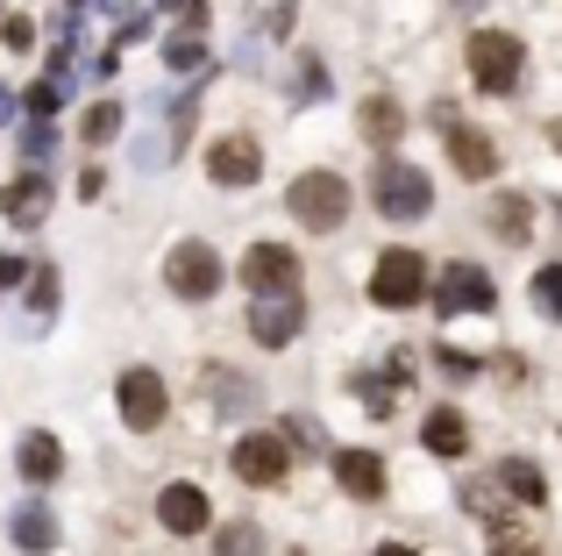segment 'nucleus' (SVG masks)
<instances>
[{
  "mask_svg": "<svg viewBox=\"0 0 562 556\" xmlns=\"http://www.w3.org/2000/svg\"><path fill=\"white\" fill-rule=\"evenodd\" d=\"M50 151H57V129H50V122H29V129H22V157H29V165H43Z\"/></svg>",
  "mask_w": 562,
  "mask_h": 556,
  "instance_id": "nucleus-28",
  "label": "nucleus"
},
{
  "mask_svg": "<svg viewBox=\"0 0 562 556\" xmlns=\"http://www.w3.org/2000/svg\"><path fill=\"white\" fill-rule=\"evenodd\" d=\"M492 556H535V535H520V521H492Z\"/></svg>",
  "mask_w": 562,
  "mask_h": 556,
  "instance_id": "nucleus-26",
  "label": "nucleus"
},
{
  "mask_svg": "<svg viewBox=\"0 0 562 556\" xmlns=\"http://www.w3.org/2000/svg\"><path fill=\"white\" fill-rule=\"evenodd\" d=\"M427 286H435V271H427L420 251H384L378 271H371V300L384 307V314H406V307H420Z\"/></svg>",
  "mask_w": 562,
  "mask_h": 556,
  "instance_id": "nucleus-4",
  "label": "nucleus"
},
{
  "mask_svg": "<svg viewBox=\"0 0 562 556\" xmlns=\"http://www.w3.org/2000/svg\"><path fill=\"white\" fill-rule=\"evenodd\" d=\"M420 443L435 449V457H463L470 449V421L456 414V407H435V414L420 421Z\"/></svg>",
  "mask_w": 562,
  "mask_h": 556,
  "instance_id": "nucleus-18",
  "label": "nucleus"
},
{
  "mask_svg": "<svg viewBox=\"0 0 562 556\" xmlns=\"http://www.w3.org/2000/svg\"><path fill=\"white\" fill-rule=\"evenodd\" d=\"M292 14H300V8H271V14H263V36H292Z\"/></svg>",
  "mask_w": 562,
  "mask_h": 556,
  "instance_id": "nucleus-35",
  "label": "nucleus"
},
{
  "mask_svg": "<svg viewBox=\"0 0 562 556\" xmlns=\"http://www.w3.org/2000/svg\"><path fill=\"white\" fill-rule=\"evenodd\" d=\"M492 229H498L506 243H527V200H520V193H498V200H492Z\"/></svg>",
  "mask_w": 562,
  "mask_h": 556,
  "instance_id": "nucleus-23",
  "label": "nucleus"
},
{
  "mask_svg": "<svg viewBox=\"0 0 562 556\" xmlns=\"http://www.w3.org/2000/svg\"><path fill=\"white\" fill-rule=\"evenodd\" d=\"M427 300H435L441 314H484L498 292H492V278H484L477 265H441V278L427 286Z\"/></svg>",
  "mask_w": 562,
  "mask_h": 556,
  "instance_id": "nucleus-10",
  "label": "nucleus"
},
{
  "mask_svg": "<svg viewBox=\"0 0 562 556\" xmlns=\"http://www.w3.org/2000/svg\"><path fill=\"white\" fill-rule=\"evenodd\" d=\"M349 179L342 171H300L292 179V193H285V208H292V222L300 229H342L349 222Z\"/></svg>",
  "mask_w": 562,
  "mask_h": 556,
  "instance_id": "nucleus-3",
  "label": "nucleus"
},
{
  "mask_svg": "<svg viewBox=\"0 0 562 556\" xmlns=\"http://www.w3.org/2000/svg\"><path fill=\"white\" fill-rule=\"evenodd\" d=\"M357 136H363V143H378V151H392V143L406 136V108H398L392 93H371V100L357 108Z\"/></svg>",
  "mask_w": 562,
  "mask_h": 556,
  "instance_id": "nucleus-17",
  "label": "nucleus"
},
{
  "mask_svg": "<svg viewBox=\"0 0 562 556\" xmlns=\"http://www.w3.org/2000/svg\"><path fill=\"white\" fill-rule=\"evenodd\" d=\"M22 278H29L22 257H0V286H22Z\"/></svg>",
  "mask_w": 562,
  "mask_h": 556,
  "instance_id": "nucleus-36",
  "label": "nucleus"
},
{
  "mask_svg": "<svg viewBox=\"0 0 562 556\" xmlns=\"http://www.w3.org/2000/svg\"><path fill=\"white\" fill-rule=\"evenodd\" d=\"M243 286L249 292H300V257H292V243H249Z\"/></svg>",
  "mask_w": 562,
  "mask_h": 556,
  "instance_id": "nucleus-11",
  "label": "nucleus"
},
{
  "mask_svg": "<svg viewBox=\"0 0 562 556\" xmlns=\"http://www.w3.org/2000/svg\"><path fill=\"white\" fill-rule=\"evenodd\" d=\"M71 8H79V0H71Z\"/></svg>",
  "mask_w": 562,
  "mask_h": 556,
  "instance_id": "nucleus-39",
  "label": "nucleus"
},
{
  "mask_svg": "<svg viewBox=\"0 0 562 556\" xmlns=\"http://www.w3.org/2000/svg\"><path fill=\"white\" fill-rule=\"evenodd\" d=\"M285 443H300V449H328V435H321L306 414H285Z\"/></svg>",
  "mask_w": 562,
  "mask_h": 556,
  "instance_id": "nucleus-31",
  "label": "nucleus"
},
{
  "mask_svg": "<svg viewBox=\"0 0 562 556\" xmlns=\"http://www.w3.org/2000/svg\"><path fill=\"white\" fill-rule=\"evenodd\" d=\"M292 93H300V100H321V93H328V65H321V57H300V79H292Z\"/></svg>",
  "mask_w": 562,
  "mask_h": 556,
  "instance_id": "nucleus-27",
  "label": "nucleus"
},
{
  "mask_svg": "<svg viewBox=\"0 0 562 556\" xmlns=\"http://www.w3.org/2000/svg\"><path fill=\"white\" fill-rule=\"evenodd\" d=\"M157 529H171V535H206L214 529V500H206L200 486H165L157 492Z\"/></svg>",
  "mask_w": 562,
  "mask_h": 556,
  "instance_id": "nucleus-12",
  "label": "nucleus"
},
{
  "mask_svg": "<svg viewBox=\"0 0 562 556\" xmlns=\"http://www.w3.org/2000/svg\"><path fill=\"white\" fill-rule=\"evenodd\" d=\"M535 307H541L549 321H562V265H541V271H535Z\"/></svg>",
  "mask_w": 562,
  "mask_h": 556,
  "instance_id": "nucleus-25",
  "label": "nucleus"
},
{
  "mask_svg": "<svg viewBox=\"0 0 562 556\" xmlns=\"http://www.w3.org/2000/svg\"><path fill=\"white\" fill-rule=\"evenodd\" d=\"M122 136V108H114V100H93V108H86V122H79V143H114Z\"/></svg>",
  "mask_w": 562,
  "mask_h": 556,
  "instance_id": "nucleus-22",
  "label": "nucleus"
},
{
  "mask_svg": "<svg viewBox=\"0 0 562 556\" xmlns=\"http://www.w3.org/2000/svg\"><path fill=\"white\" fill-rule=\"evenodd\" d=\"M463 65H470V86L477 93H520L527 86V51H520V36H506V29H477V36L463 43Z\"/></svg>",
  "mask_w": 562,
  "mask_h": 556,
  "instance_id": "nucleus-1",
  "label": "nucleus"
},
{
  "mask_svg": "<svg viewBox=\"0 0 562 556\" xmlns=\"http://www.w3.org/2000/svg\"><path fill=\"white\" fill-rule=\"evenodd\" d=\"M214 556H263V529H257V521H228V529H214Z\"/></svg>",
  "mask_w": 562,
  "mask_h": 556,
  "instance_id": "nucleus-21",
  "label": "nucleus"
},
{
  "mask_svg": "<svg viewBox=\"0 0 562 556\" xmlns=\"http://www.w3.org/2000/svg\"><path fill=\"white\" fill-rule=\"evenodd\" d=\"M165 286H171V300H214L221 292V257H214V243H171V257H165Z\"/></svg>",
  "mask_w": 562,
  "mask_h": 556,
  "instance_id": "nucleus-5",
  "label": "nucleus"
},
{
  "mask_svg": "<svg viewBox=\"0 0 562 556\" xmlns=\"http://www.w3.org/2000/svg\"><path fill=\"white\" fill-rule=\"evenodd\" d=\"M498 486H506L520 507H541V500H549V478H541L527 457H506V464H498Z\"/></svg>",
  "mask_w": 562,
  "mask_h": 556,
  "instance_id": "nucleus-20",
  "label": "nucleus"
},
{
  "mask_svg": "<svg viewBox=\"0 0 562 556\" xmlns=\"http://www.w3.org/2000/svg\"><path fill=\"white\" fill-rule=\"evenodd\" d=\"M228 471L243 478V486H285V471H292V443L285 435H243V443L228 449Z\"/></svg>",
  "mask_w": 562,
  "mask_h": 556,
  "instance_id": "nucleus-7",
  "label": "nucleus"
},
{
  "mask_svg": "<svg viewBox=\"0 0 562 556\" xmlns=\"http://www.w3.org/2000/svg\"><path fill=\"white\" fill-rule=\"evenodd\" d=\"M165 65H171V71H200V65H206V43L192 36V29H179V36L165 43Z\"/></svg>",
  "mask_w": 562,
  "mask_h": 556,
  "instance_id": "nucleus-24",
  "label": "nucleus"
},
{
  "mask_svg": "<svg viewBox=\"0 0 562 556\" xmlns=\"http://www.w3.org/2000/svg\"><path fill=\"white\" fill-rule=\"evenodd\" d=\"M14 471H22L29 486H50V478H65V443H57V435H43V429H29L22 449H14Z\"/></svg>",
  "mask_w": 562,
  "mask_h": 556,
  "instance_id": "nucleus-16",
  "label": "nucleus"
},
{
  "mask_svg": "<svg viewBox=\"0 0 562 556\" xmlns=\"http://www.w3.org/2000/svg\"><path fill=\"white\" fill-rule=\"evenodd\" d=\"M371 556H413V549H406V543H378Z\"/></svg>",
  "mask_w": 562,
  "mask_h": 556,
  "instance_id": "nucleus-37",
  "label": "nucleus"
},
{
  "mask_svg": "<svg viewBox=\"0 0 562 556\" xmlns=\"http://www.w3.org/2000/svg\"><path fill=\"white\" fill-rule=\"evenodd\" d=\"M114 407H122V421L136 435H150V429H165L171 392H165V378H157L150 364H136V371H122V386H114Z\"/></svg>",
  "mask_w": 562,
  "mask_h": 556,
  "instance_id": "nucleus-6",
  "label": "nucleus"
},
{
  "mask_svg": "<svg viewBox=\"0 0 562 556\" xmlns=\"http://www.w3.org/2000/svg\"><path fill=\"white\" fill-rule=\"evenodd\" d=\"M300 329H306V300L300 292H257V300H249V335H257L263 349H285Z\"/></svg>",
  "mask_w": 562,
  "mask_h": 556,
  "instance_id": "nucleus-9",
  "label": "nucleus"
},
{
  "mask_svg": "<svg viewBox=\"0 0 562 556\" xmlns=\"http://www.w3.org/2000/svg\"><path fill=\"white\" fill-rule=\"evenodd\" d=\"M549 143H555V151H562V122H549Z\"/></svg>",
  "mask_w": 562,
  "mask_h": 556,
  "instance_id": "nucleus-38",
  "label": "nucleus"
},
{
  "mask_svg": "<svg viewBox=\"0 0 562 556\" xmlns=\"http://www.w3.org/2000/svg\"><path fill=\"white\" fill-rule=\"evenodd\" d=\"M257 171H263V143L249 136V129H228V136L206 151V179L214 186H228V193H243V186H257Z\"/></svg>",
  "mask_w": 562,
  "mask_h": 556,
  "instance_id": "nucleus-8",
  "label": "nucleus"
},
{
  "mask_svg": "<svg viewBox=\"0 0 562 556\" xmlns=\"http://www.w3.org/2000/svg\"><path fill=\"white\" fill-rule=\"evenodd\" d=\"M50 208H57V193H50V179H43V171H22L14 186H0V214H8L14 229L50 222Z\"/></svg>",
  "mask_w": 562,
  "mask_h": 556,
  "instance_id": "nucleus-13",
  "label": "nucleus"
},
{
  "mask_svg": "<svg viewBox=\"0 0 562 556\" xmlns=\"http://www.w3.org/2000/svg\"><path fill=\"white\" fill-rule=\"evenodd\" d=\"M0 43H8V51H29V43H36V29H29L22 14H8V22H0Z\"/></svg>",
  "mask_w": 562,
  "mask_h": 556,
  "instance_id": "nucleus-33",
  "label": "nucleus"
},
{
  "mask_svg": "<svg viewBox=\"0 0 562 556\" xmlns=\"http://www.w3.org/2000/svg\"><path fill=\"white\" fill-rule=\"evenodd\" d=\"M335 486L349 500H384V457L378 449H335Z\"/></svg>",
  "mask_w": 562,
  "mask_h": 556,
  "instance_id": "nucleus-15",
  "label": "nucleus"
},
{
  "mask_svg": "<svg viewBox=\"0 0 562 556\" xmlns=\"http://www.w3.org/2000/svg\"><path fill=\"white\" fill-rule=\"evenodd\" d=\"M29 307H36V321H50V307H57V271H29Z\"/></svg>",
  "mask_w": 562,
  "mask_h": 556,
  "instance_id": "nucleus-29",
  "label": "nucleus"
},
{
  "mask_svg": "<svg viewBox=\"0 0 562 556\" xmlns=\"http://www.w3.org/2000/svg\"><path fill=\"white\" fill-rule=\"evenodd\" d=\"M441 136H449V165L463 171V179H492V171H498V143L484 136V129H470V122H449Z\"/></svg>",
  "mask_w": 562,
  "mask_h": 556,
  "instance_id": "nucleus-14",
  "label": "nucleus"
},
{
  "mask_svg": "<svg viewBox=\"0 0 562 556\" xmlns=\"http://www.w3.org/2000/svg\"><path fill=\"white\" fill-rule=\"evenodd\" d=\"M371 208L384 214V222H420V214L435 208V179H427L420 165H406V157H378Z\"/></svg>",
  "mask_w": 562,
  "mask_h": 556,
  "instance_id": "nucleus-2",
  "label": "nucleus"
},
{
  "mask_svg": "<svg viewBox=\"0 0 562 556\" xmlns=\"http://www.w3.org/2000/svg\"><path fill=\"white\" fill-rule=\"evenodd\" d=\"M8 535H14V549L50 556V549H57V521H50V507H22V514L8 521Z\"/></svg>",
  "mask_w": 562,
  "mask_h": 556,
  "instance_id": "nucleus-19",
  "label": "nucleus"
},
{
  "mask_svg": "<svg viewBox=\"0 0 562 556\" xmlns=\"http://www.w3.org/2000/svg\"><path fill=\"white\" fill-rule=\"evenodd\" d=\"M357 400L363 407H371V414L384 421V414H392V386H384V378H357Z\"/></svg>",
  "mask_w": 562,
  "mask_h": 556,
  "instance_id": "nucleus-32",
  "label": "nucleus"
},
{
  "mask_svg": "<svg viewBox=\"0 0 562 556\" xmlns=\"http://www.w3.org/2000/svg\"><path fill=\"white\" fill-rule=\"evenodd\" d=\"M165 8H171V14H179V22L192 29V36H200V22H206V0H165Z\"/></svg>",
  "mask_w": 562,
  "mask_h": 556,
  "instance_id": "nucleus-34",
  "label": "nucleus"
},
{
  "mask_svg": "<svg viewBox=\"0 0 562 556\" xmlns=\"http://www.w3.org/2000/svg\"><path fill=\"white\" fill-rule=\"evenodd\" d=\"M435 364L456 378V386H463V378H477V357H470V349H449V343H441V349H435Z\"/></svg>",
  "mask_w": 562,
  "mask_h": 556,
  "instance_id": "nucleus-30",
  "label": "nucleus"
}]
</instances>
